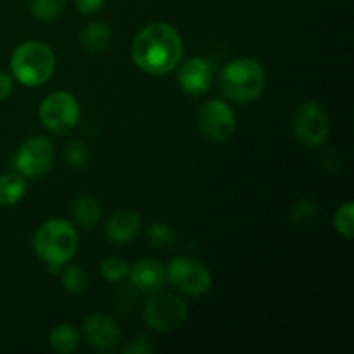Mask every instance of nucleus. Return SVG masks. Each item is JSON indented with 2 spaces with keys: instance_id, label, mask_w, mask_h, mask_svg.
Segmentation results:
<instances>
[{
  "instance_id": "5701e85b",
  "label": "nucleus",
  "mask_w": 354,
  "mask_h": 354,
  "mask_svg": "<svg viewBox=\"0 0 354 354\" xmlns=\"http://www.w3.org/2000/svg\"><path fill=\"white\" fill-rule=\"evenodd\" d=\"M149 239L156 248H166L175 242V232L166 223H154L149 228Z\"/></svg>"
},
{
  "instance_id": "4468645a",
  "label": "nucleus",
  "mask_w": 354,
  "mask_h": 354,
  "mask_svg": "<svg viewBox=\"0 0 354 354\" xmlns=\"http://www.w3.org/2000/svg\"><path fill=\"white\" fill-rule=\"evenodd\" d=\"M140 232V218L135 211L121 209L109 216L106 225V234L116 244H128Z\"/></svg>"
},
{
  "instance_id": "39448f33",
  "label": "nucleus",
  "mask_w": 354,
  "mask_h": 354,
  "mask_svg": "<svg viewBox=\"0 0 354 354\" xmlns=\"http://www.w3.org/2000/svg\"><path fill=\"white\" fill-rule=\"evenodd\" d=\"M189 317V306L178 296L169 292H154L144 306V320L152 330L171 332L182 327Z\"/></svg>"
},
{
  "instance_id": "dca6fc26",
  "label": "nucleus",
  "mask_w": 354,
  "mask_h": 354,
  "mask_svg": "<svg viewBox=\"0 0 354 354\" xmlns=\"http://www.w3.org/2000/svg\"><path fill=\"white\" fill-rule=\"evenodd\" d=\"M102 216V209L95 197L78 196L73 203V218L82 228L95 227Z\"/></svg>"
},
{
  "instance_id": "a211bd4d",
  "label": "nucleus",
  "mask_w": 354,
  "mask_h": 354,
  "mask_svg": "<svg viewBox=\"0 0 354 354\" xmlns=\"http://www.w3.org/2000/svg\"><path fill=\"white\" fill-rule=\"evenodd\" d=\"M80 335L73 325H57L50 332V348L59 354H71L78 349Z\"/></svg>"
},
{
  "instance_id": "aec40b11",
  "label": "nucleus",
  "mask_w": 354,
  "mask_h": 354,
  "mask_svg": "<svg viewBox=\"0 0 354 354\" xmlns=\"http://www.w3.org/2000/svg\"><path fill=\"white\" fill-rule=\"evenodd\" d=\"M66 0H31V16L38 21H52L64 10Z\"/></svg>"
},
{
  "instance_id": "412c9836",
  "label": "nucleus",
  "mask_w": 354,
  "mask_h": 354,
  "mask_svg": "<svg viewBox=\"0 0 354 354\" xmlns=\"http://www.w3.org/2000/svg\"><path fill=\"white\" fill-rule=\"evenodd\" d=\"M61 283L69 294H83L88 286V275L82 266H69L62 272Z\"/></svg>"
},
{
  "instance_id": "2eb2a0df",
  "label": "nucleus",
  "mask_w": 354,
  "mask_h": 354,
  "mask_svg": "<svg viewBox=\"0 0 354 354\" xmlns=\"http://www.w3.org/2000/svg\"><path fill=\"white\" fill-rule=\"evenodd\" d=\"M111 41V28L102 21H93L83 28L80 35V44L90 54H99L106 50Z\"/></svg>"
},
{
  "instance_id": "b1692460",
  "label": "nucleus",
  "mask_w": 354,
  "mask_h": 354,
  "mask_svg": "<svg viewBox=\"0 0 354 354\" xmlns=\"http://www.w3.org/2000/svg\"><path fill=\"white\" fill-rule=\"evenodd\" d=\"M66 159H68V165L73 166V168H82L86 159H88V149L83 142H71L66 149Z\"/></svg>"
},
{
  "instance_id": "6e6552de",
  "label": "nucleus",
  "mask_w": 354,
  "mask_h": 354,
  "mask_svg": "<svg viewBox=\"0 0 354 354\" xmlns=\"http://www.w3.org/2000/svg\"><path fill=\"white\" fill-rule=\"evenodd\" d=\"M166 282L189 296H203L213 286V277L203 263L175 258L166 268Z\"/></svg>"
},
{
  "instance_id": "f03ea898",
  "label": "nucleus",
  "mask_w": 354,
  "mask_h": 354,
  "mask_svg": "<svg viewBox=\"0 0 354 354\" xmlns=\"http://www.w3.org/2000/svg\"><path fill=\"white\" fill-rule=\"evenodd\" d=\"M78 232L69 221L54 218L38 227L33 237V249L38 258L48 266L52 273H57L75 256L78 249Z\"/></svg>"
},
{
  "instance_id": "393cba45",
  "label": "nucleus",
  "mask_w": 354,
  "mask_h": 354,
  "mask_svg": "<svg viewBox=\"0 0 354 354\" xmlns=\"http://www.w3.org/2000/svg\"><path fill=\"white\" fill-rule=\"evenodd\" d=\"M317 216V206L311 201H299L296 206L290 209V221L292 223H304L311 221Z\"/></svg>"
},
{
  "instance_id": "ddd939ff",
  "label": "nucleus",
  "mask_w": 354,
  "mask_h": 354,
  "mask_svg": "<svg viewBox=\"0 0 354 354\" xmlns=\"http://www.w3.org/2000/svg\"><path fill=\"white\" fill-rule=\"evenodd\" d=\"M83 334L90 346L107 351L113 349L120 341V327L111 317L102 313L90 315L83 324Z\"/></svg>"
},
{
  "instance_id": "1a4fd4ad",
  "label": "nucleus",
  "mask_w": 354,
  "mask_h": 354,
  "mask_svg": "<svg viewBox=\"0 0 354 354\" xmlns=\"http://www.w3.org/2000/svg\"><path fill=\"white\" fill-rule=\"evenodd\" d=\"M54 144L47 137H31L24 142L14 158L17 171L28 178L41 176L54 165Z\"/></svg>"
},
{
  "instance_id": "a878e982",
  "label": "nucleus",
  "mask_w": 354,
  "mask_h": 354,
  "mask_svg": "<svg viewBox=\"0 0 354 354\" xmlns=\"http://www.w3.org/2000/svg\"><path fill=\"white\" fill-rule=\"evenodd\" d=\"M104 2L106 0H75V6L82 14H95L102 9Z\"/></svg>"
},
{
  "instance_id": "9b49d317",
  "label": "nucleus",
  "mask_w": 354,
  "mask_h": 354,
  "mask_svg": "<svg viewBox=\"0 0 354 354\" xmlns=\"http://www.w3.org/2000/svg\"><path fill=\"white\" fill-rule=\"evenodd\" d=\"M180 88L194 97L204 95L213 83V68L203 57H190L178 64Z\"/></svg>"
},
{
  "instance_id": "20e7f679",
  "label": "nucleus",
  "mask_w": 354,
  "mask_h": 354,
  "mask_svg": "<svg viewBox=\"0 0 354 354\" xmlns=\"http://www.w3.org/2000/svg\"><path fill=\"white\" fill-rule=\"evenodd\" d=\"M55 71V55L41 41H24L10 57V73L24 86H40L52 78Z\"/></svg>"
},
{
  "instance_id": "f8f14e48",
  "label": "nucleus",
  "mask_w": 354,
  "mask_h": 354,
  "mask_svg": "<svg viewBox=\"0 0 354 354\" xmlns=\"http://www.w3.org/2000/svg\"><path fill=\"white\" fill-rule=\"evenodd\" d=\"M131 286L142 294H154L165 287L166 283V268L159 259L142 258L130 266Z\"/></svg>"
},
{
  "instance_id": "f3484780",
  "label": "nucleus",
  "mask_w": 354,
  "mask_h": 354,
  "mask_svg": "<svg viewBox=\"0 0 354 354\" xmlns=\"http://www.w3.org/2000/svg\"><path fill=\"white\" fill-rule=\"evenodd\" d=\"M26 180L17 173H6L0 175V206L9 207L19 203L26 194Z\"/></svg>"
},
{
  "instance_id": "9d476101",
  "label": "nucleus",
  "mask_w": 354,
  "mask_h": 354,
  "mask_svg": "<svg viewBox=\"0 0 354 354\" xmlns=\"http://www.w3.org/2000/svg\"><path fill=\"white\" fill-rule=\"evenodd\" d=\"M199 130L211 142H225L234 135L237 120L235 113L225 100L213 99L199 111Z\"/></svg>"
},
{
  "instance_id": "7ed1b4c3",
  "label": "nucleus",
  "mask_w": 354,
  "mask_h": 354,
  "mask_svg": "<svg viewBox=\"0 0 354 354\" xmlns=\"http://www.w3.org/2000/svg\"><path fill=\"white\" fill-rule=\"evenodd\" d=\"M265 69L251 57H241L228 62L220 75L221 93L230 102L249 104L265 90Z\"/></svg>"
},
{
  "instance_id": "bb28decb",
  "label": "nucleus",
  "mask_w": 354,
  "mask_h": 354,
  "mask_svg": "<svg viewBox=\"0 0 354 354\" xmlns=\"http://www.w3.org/2000/svg\"><path fill=\"white\" fill-rule=\"evenodd\" d=\"M123 351L127 354H147L154 351V348H152V346L149 344V341H145V339H137V341H131Z\"/></svg>"
},
{
  "instance_id": "423d86ee",
  "label": "nucleus",
  "mask_w": 354,
  "mask_h": 354,
  "mask_svg": "<svg viewBox=\"0 0 354 354\" xmlns=\"http://www.w3.org/2000/svg\"><path fill=\"white\" fill-rule=\"evenodd\" d=\"M41 124L55 135L68 133L80 120V104L73 93L66 90L52 92L40 104Z\"/></svg>"
},
{
  "instance_id": "0eeeda50",
  "label": "nucleus",
  "mask_w": 354,
  "mask_h": 354,
  "mask_svg": "<svg viewBox=\"0 0 354 354\" xmlns=\"http://www.w3.org/2000/svg\"><path fill=\"white\" fill-rule=\"evenodd\" d=\"M294 137L304 147H318L324 144L330 131V123L324 107L315 100L301 104L292 118Z\"/></svg>"
},
{
  "instance_id": "f257e3e1",
  "label": "nucleus",
  "mask_w": 354,
  "mask_h": 354,
  "mask_svg": "<svg viewBox=\"0 0 354 354\" xmlns=\"http://www.w3.org/2000/svg\"><path fill=\"white\" fill-rule=\"evenodd\" d=\"M182 37L171 24L162 21L142 28L131 44V59L149 75H168L182 62Z\"/></svg>"
},
{
  "instance_id": "6ab92c4d",
  "label": "nucleus",
  "mask_w": 354,
  "mask_h": 354,
  "mask_svg": "<svg viewBox=\"0 0 354 354\" xmlns=\"http://www.w3.org/2000/svg\"><path fill=\"white\" fill-rule=\"evenodd\" d=\"M100 275L111 283H120L130 275V265L124 259L116 258H106L100 263Z\"/></svg>"
},
{
  "instance_id": "4be33fe9",
  "label": "nucleus",
  "mask_w": 354,
  "mask_h": 354,
  "mask_svg": "<svg viewBox=\"0 0 354 354\" xmlns=\"http://www.w3.org/2000/svg\"><path fill=\"white\" fill-rule=\"evenodd\" d=\"M335 230L346 239H353L354 230H353V223H354V204L353 203H346L344 206H341L335 213Z\"/></svg>"
},
{
  "instance_id": "cd10ccee",
  "label": "nucleus",
  "mask_w": 354,
  "mask_h": 354,
  "mask_svg": "<svg viewBox=\"0 0 354 354\" xmlns=\"http://www.w3.org/2000/svg\"><path fill=\"white\" fill-rule=\"evenodd\" d=\"M12 86H14L12 75H9V73L6 71H0V100L7 99V97L10 95Z\"/></svg>"
}]
</instances>
